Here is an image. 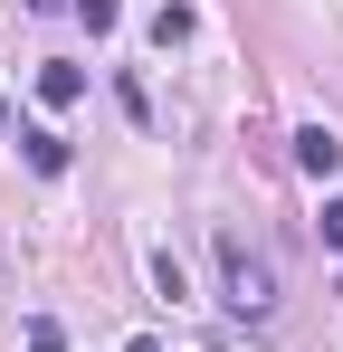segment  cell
Wrapping results in <instances>:
<instances>
[{"instance_id":"1","label":"cell","mask_w":343,"mask_h":352,"mask_svg":"<svg viewBox=\"0 0 343 352\" xmlns=\"http://www.w3.org/2000/svg\"><path fill=\"white\" fill-rule=\"evenodd\" d=\"M220 295H229L238 324H267V314H277V267H267L238 229H220Z\"/></svg>"},{"instance_id":"2","label":"cell","mask_w":343,"mask_h":352,"mask_svg":"<svg viewBox=\"0 0 343 352\" xmlns=\"http://www.w3.org/2000/svg\"><path fill=\"white\" fill-rule=\"evenodd\" d=\"M295 162H305L315 181H334L343 172V133H334V124H305V133H295Z\"/></svg>"},{"instance_id":"3","label":"cell","mask_w":343,"mask_h":352,"mask_svg":"<svg viewBox=\"0 0 343 352\" xmlns=\"http://www.w3.org/2000/svg\"><path fill=\"white\" fill-rule=\"evenodd\" d=\"M19 153H29V172H67V133H48V124H29V133H19Z\"/></svg>"},{"instance_id":"4","label":"cell","mask_w":343,"mask_h":352,"mask_svg":"<svg viewBox=\"0 0 343 352\" xmlns=\"http://www.w3.org/2000/svg\"><path fill=\"white\" fill-rule=\"evenodd\" d=\"M76 96H86V67H39V105H76Z\"/></svg>"},{"instance_id":"5","label":"cell","mask_w":343,"mask_h":352,"mask_svg":"<svg viewBox=\"0 0 343 352\" xmlns=\"http://www.w3.org/2000/svg\"><path fill=\"white\" fill-rule=\"evenodd\" d=\"M153 38H163V48H181V38H191V10H181V0H172V10H153Z\"/></svg>"},{"instance_id":"6","label":"cell","mask_w":343,"mask_h":352,"mask_svg":"<svg viewBox=\"0 0 343 352\" xmlns=\"http://www.w3.org/2000/svg\"><path fill=\"white\" fill-rule=\"evenodd\" d=\"M76 19H86V29H114V19H124V0H76Z\"/></svg>"},{"instance_id":"7","label":"cell","mask_w":343,"mask_h":352,"mask_svg":"<svg viewBox=\"0 0 343 352\" xmlns=\"http://www.w3.org/2000/svg\"><path fill=\"white\" fill-rule=\"evenodd\" d=\"M315 238H324V248H343V190L324 200V219H315Z\"/></svg>"},{"instance_id":"8","label":"cell","mask_w":343,"mask_h":352,"mask_svg":"<svg viewBox=\"0 0 343 352\" xmlns=\"http://www.w3.org/2000/svg\"><path fill=\"white\" fill-rule=\"evenodd\" d=\"M29 352H67V333H57L48 314H39V324H29Z\"/></svg>"},{"instance_id":"9","label":"cell","mask_w":343,"mask_h":352,"mask_svg":"<svg viewBox=\"0 0 343 352\" xmlns=\"http://www.w3.org/2000/svg\"><path fill=\"white\" fill-rule=\"evenodd\" d=\"M124 352H163V343H153V333H134V343H124Z\"/></svg>"},{"instance_id":"10","label":"cell","mask_w":343,"mask_h":352,"mask_svg":"<svg viewBox=\"0 0 343 352\" xmlns=\"http://www.w3.org/2000/svg\"><path fill=\"white\" fill-rule=\"evenodd\" d=\"M0 133H10V105H0Z\"/></svg>"}]
</instances>
